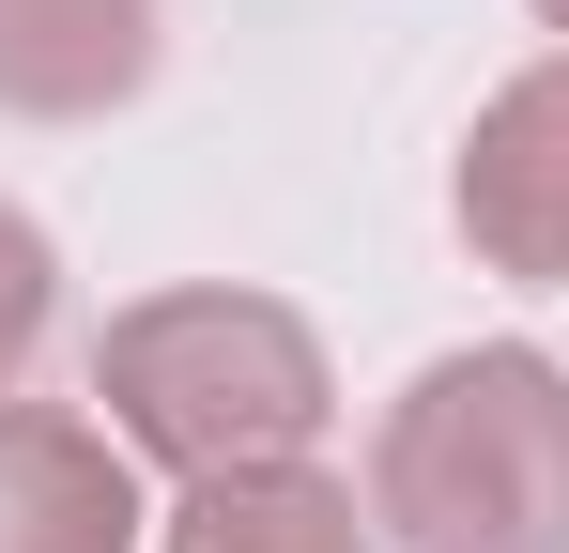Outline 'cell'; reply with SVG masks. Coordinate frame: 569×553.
Segmentation results:
<instances>
[{
  "mask_svg": "<svg viewBox=\"0 0 569 553\" xmlns=\"http://www.w3.org/2000/svg\"><path fill=\"white\" fill-rule=\"evenodd\" d=\"M47 323H62V247L0 200V400H31V369H47Z\"/></svg>",
  "mask_w": 569,
  "mask_h": 553,
  "instance_id": "obj_7",
  "label": "cell"
},
{
  "mask_svg": "<svg viewBox=\"0 0 569 553\" xmlns=\"http://www.w3.org/2000/svg\"><path fill=\"white\" fill-rule=\"evenodd\" d=\"M170 62V0H0V123H108Z\"/></svg>",
  "mask_w": 569,
  "mask_h": 553,
  "instance_id": "obj_5",
  "label": "cell"
},
{
  "mask_svg": "<svg viewBox=\"0 0 569 553\" xmlns=\"http://www.w3.org/2000/svg\"><path fill=\"white\" fill-rule=\"evenodd\" d=\"M385 553H569V369L539 339H462L370 415Z\"/></svg>",
  "mask_w": 569,
  "mask_h": 553,
  "instance_id": "obj_1",
  "label": "cell"
},
{
  "mask_svg": "<svg viewBox=\"0 0 569 553\" xmlns=\"http://www.w3.org/2000/svg\"><path fill=\"white\" fill-rule=\"evenodd\" d=\"M0 553H154L139 446L78 400H0Z\"/></svg>",
  "mask_w": 569,
  "mask_h": 553,
  "instance_id": "obj_4",
  "label": "cell"
},
{
  "mask_svg": "<svg viewBox=\"0 0 569 553\" xmlns=\"http://www.w3.org/2000/svg\"><path fill=\"white\" fill-rule=\"evenodd\" d=\"M154 553H385L370 492L323 461H247V476H186V507L154 523Z\"/></svg>",
  "mask_w": 569,
  "mask_h": 553,
  "instance_id": "obj_6",
  "label": "cell"
},
{
  "mask_svg": "<svg viewBox=\"0 0 569 553\" xmlns=\"http://www.w3.org/2000/svg\"><path fill=\"white\" fill-rule=\"evenodd\" d=\"M447 231L477 247V276H523V292H569V47L523 62L462 123V170H447Z\"/></svg>",
  "mask_w": 569,
  "mask_h": 553,
  "instance_id": "obj_3",
  "label": "cell"
},
{
  "mask_svg": "<svg viewBox=\"0 0 569 553\" xmlns=\"http://www.w3.org/2000/svg\"><path fill=\"white\" fill-rule=\"evenodd\" d=\"M93 400L154 476H247V461H308L339 415V369L308 339V308L247 292V276H186L93 323Z\"/></svg>",
  "mask_w": 569,
  "mask_h": 553,
  "instance_id": "obj_2",
  "label": "cell"
},
{
  "mask_svg": "<svg viewBox=\"0 0 569 553\" xmlns=\"http://www.w3.org/2000/svg\"><path fill=\"white\" fill-rule=\"evenodd\" d=\"M539 31H569V0H539Z\"/></svg>",
  "mask_w": 569,
  "mask_h": 553,
  "instance_id": "obj_8",
  "label": "cell"
}]
</instances>
